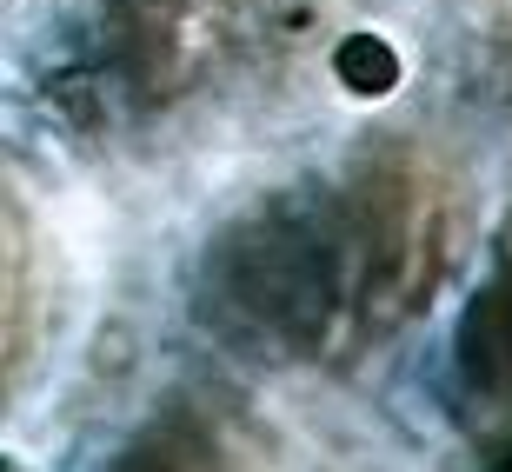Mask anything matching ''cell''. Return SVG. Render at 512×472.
I'll return each instance as SVG.
<instances>
[{
    "mask_svg": "<svg viewBox=\"0 0 512 472\" xmlns=\"http://www.w3.org/2000/svg\"><path fill=\"white\" fill-rule=\"evenodd\" d=\"M120 472H173L167 459H140V466H120Z\"/></svg>",
    "mask_w": 512,
    "mask_h": 472,
    "instance_id": "6da1fadb",
    "label": "cell"
}]
</instances>
